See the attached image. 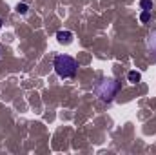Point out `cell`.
Here are the masks:
<instances>
[{
    "label": "cell",
    "instance_id": "9c48e42d",
    "mask_svg": "<svg viewBox=\"0 0 156 155\" xmlns=\"http://www.w3.org/2000/svg\"><path fill=\"white\" fill-rule=\"evenodd\" d=\"M2 26H4V20H2V17H0V29H2Z\"/></svg>",
    "mask_w": 156,
    "mask_h": 155
},
{
    "label": "cell",
    "instance_id": "8992f818",
    "mask_svg": "<svg viewBox=\"0 0 156 155\" xmlns=\"http://www.w3.org/2000/svg\"><path fill=\"white\" fill-rule=\"evenodd\" d=\"M140 7L144 11H151L153 9V0H140Z\"/></svg>",
    "mask_w": 156,
    "mask_h": 155
},
{
    "label": "cell",
    "instance_id": "ba28073f",
    "mask_svg": "<svg viewBox=\"0 0 156 155\" xmlns=\"http://www.w3.org/2000/svg\"><path fill=\"white\" fill-rule=\"evenodd\" d=\"M149 18H151V11H144V13L140 15V20H142V22H149Z\"/></svg>",
    "mask_w": 156,
    "mask_h": 155
},
{
    "label": "cell",
    "instance_id": "277c9868",
    "mask_svg": "<svg viewBox=\"0 0 156 155\" xmlns=\"http://www.w3.org/2000/svg\"><path fill=\"white\" fill-rule=\"evenodd\" d=\"M147 47L156 55V31H153V33L147 37Z\"/></svg>",
    "mask_w": 156,
    "mask_h": 155
},
{
    "label": "cell",
    "instance_id": "7a4b0ae2",
    "mask_svg": "<svg viewBox=\"0 0 156 155\" xmlns=\"http://www.w3.org/2000/svg\"><path fill=\"white\" fill-rule=\"evenodd\" d=\"M118 89H120V84H118L115 78H102V80L96 84V88H94L96 95H98L104 102H111V100L116 97Z\"/></svg>",
    "mask_w": 156,
    "mask_h": 155
},
{
    "label": "cell",
    "instance_id": "52a82bcc",
    "mask_svg": "<svg viewBox=\"0 0 156 155\" xmlns=\"http://www.w3.org/2000/svg\"><path fill=\"white\" fill-rule=\"evenodd\" d=\"M27 9H29L27 4H18V6H16V13H18V15H26Z\"/></svg>",
    "mask_w": 156,
    "mask_h": 155
},
{
    "label": "cell",
    "instance_id": "5b68a950",
    "mask_svg": "<svg viewBox=\"0 0 156 155\" xmlns=\"http://www.w3.org/2000/svg\"><path fill=\"white\" fill-rule=\"evenodd\" d=\"M127 78H129V82H133V84H136V82H140L142 80V73L140 71H129V75H127Z\"/></svg>",
    "mask_w": 156,
    "mask_h": 155
},
{
    "label": "cell",
    "instance_id": "6da1fadb",
    "mask_svg": "<svg viewBox=\"0 0 156 155\" xmlns=\"http://www.w3.org/2000/svg\"><path fill=\"white\" fill-rule=\"evenodd\" d=\"M53 68L56 71V75L60 78H71L75 77L78 70V62L71 57V55H58L53 62Z\"/></svg>",
    "mask_w": 156,
    "mask_h": 155
},
{
    "label": "cell",
    "instance_id": "3957f363",
    "mask_svg": "<svg viewBox=\"0 0 156 155\" xmlns=\"http://www.w3.org/2000/svg\"><path fill=\"white\" fill-rule=\"evenodd\" d=\"M75 39V35L71 33V31H58L56 33V40L60 42V44H71Z\"/></svg>",
    "mask_w": 156,
    "mask_h": 155
}]
</instances>
